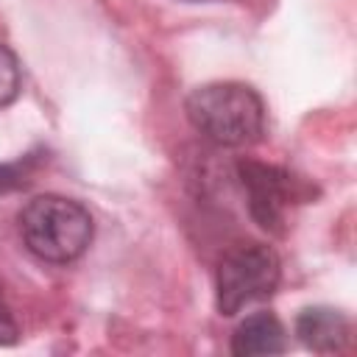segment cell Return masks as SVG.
Segmentation results:
<instances>
[{"label": "cell", "instance_id": "cell-1", "mask_svg": "<svg viewBox=\"0 0 357 357\" xmlns=\"http://www.w3.org/2000/svg\"><path fill=\"white\" fill-rule=\"evenodd\" d=\"M184 112L192 128L220 148L254 145L265 134V100L240 81H212L192 89Z\"/></svg>", "mask_w": 357, "mask_h": 357}, {"label": "cell", "instance_id": "cell-2", "mask_svg": "<svg viewBox=\"0 0 357 357\" xmlns=\"http://www.w3.org/2000/svg\"><path fill=\"white\" fill-rule=\"evenodd\" d=\"M25 248L42 262L67 265L84 257L92 243L95 223L84 204L64 195H36L17 215Z\"/></svg>", "mask_w": 357, "mask_h": 357}, {"label": "cell", "instance_id": "cell-3", "mask_svg": "<svg viewBox=\"0 0 357 357\" xmlns=\"http://www.w3.org/2000/svg\"><path fill=\"white\" fill-rule=\"evenodd\" d=\"M282 282L279 254L265 243L234 245L223 254L215 276L218 312L231 318L254 301H265Z\"/></svg>", "mask_w": 357, "mask_h": 357}, {"label": "cell", "instance_id": "cell-4", "mask_svg": "<svg viewBox=\"0 0 357 357\" xmlns=\"http://www.w3.org/2000/svg\"><path fill=\"white\" fill-rule=\"evenodd\" d=\"M237 178L245 190V201L254 223L271 234H284L287 209L312 195V187L296 178L290 170L254 159L237 162Z\"/></svg>", "mask_w": 357, "mask_h": 357}, {"label": "cell", "instance_id": "cell-5", "mask_svg": "<svg viewBox=\"0 0 357 357\" xmlns=\"http://www.w3.org/2000/svg\"><path fill=\"white\" fill-rule=\"evenodd\" d=\"M296 335L315 354H337L351 343V321L335 307H307L296 318Z\"/></svg>", "mask_w": 357, "mask_h": 357}, {"label": "cell", "instance_id": "cell-6", "mask_svg": "<svg viewBox=\"0 0 357 357\" xmlns=\"http://www.w3.org/2000/svg\"><path fill=\"white\" fill-rule=\"evenodd\" d=\"M287 349L284 326L273 312H254L231 335V354L237 357H262L282 354Z\"/></svg>", "mask_w": 357, "mask_h": 357}, {"label": "cell", "instance_id": "cell-7", "mask_svg": "<svg viewBox=\"0 0 357 357\" xmlns=\"http://www.w3.org/2000/svg\"><path fill=\"white\" fill-rule=\"evenodd\" d=\"M22 86V73H20V61L14 56V50L8 45L0 42V109L14 103Z\"/></svg>", "mask_w": 357, "mask_h": 357}, {"label": "cell", "instance_id": "cell-8", "mask_svg": "<svg viewBox=\"0 0 357 357\" xmlns=\"http://www.w3.org/2000/svg\"><path fill=\"white\" fill-rule=\"evenodd\" d=\"M28 165H31L28 159L25 162H14V165H0V195L28 184L25 181L28 178Z\"/></svg>", "mask_w": 357, "mask_h": 357}, {"label": "cell", "instance_id": "cell-9", "mask_svg": "<svg viewBox=\"0 0 357 357\" xmlns=\"http://www.w3.org/2000/svg\"><path fill=\"white\" fill-rule=\"evenodd\" d=\"M20 340V326L11 315V310L0 298V346H14Z\"/></svg>", "mask_w": 357, "mask_h": 357}]
</instances>
